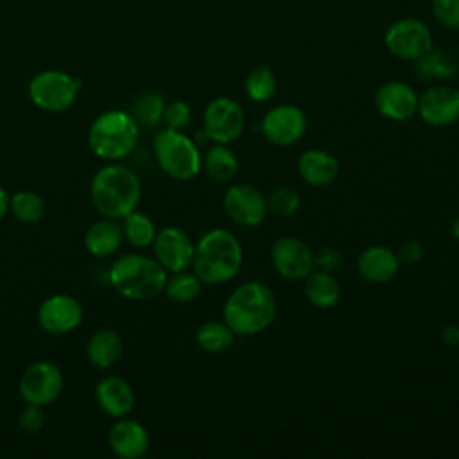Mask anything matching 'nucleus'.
<instances>
[{
	"label": "nucleus",
	"instance_id": "obj_1",
	"mask_svg": "<svg viewBox=\"0 0 459 459\" xmlns=\"http://www.w3.org/2000/svg\"><path fill=\"white\" fill-rule=\"evenodd\" d=\"M278 312L274 290L258 280L240 283L226 298L222 319L237 337H251L265 332Z\"/></svg>",
	"mask_w": 459,
	"mask_h": 459
},
{
	"label": "nucleus",
	"instance_id": "obj_2",
	"mask_svg": "<svg viewBox=\"0 0 459 459\" xmlns=\"http://www.w3.org/2000/svg\"><path fill=\"white\" fill-rule=\"evenodd\" d=\"M244 262V249L235 233L222 228L208 230L195 244L192 271L204 285L233 280Z\"/></svg>",
	"mask_w": 459,
	"mask_h": 459
},
{
	"label": "nucleus",
	"instance_id": "obj_3",
	"mask_svg": "<svg viewBox=\"0 0 459 459\" xmlns=\"http://www.w3.org/2000/svg\"><path fill=\"white\" fill-rule=\"evenodd\" d=\"M90 195L95 210L102 217L120 221L136 210L142 199V183L129 167L109 161L93 174Z\"/></svg>",
	"mask_w": 459,
	"mask_h": 459
},
{
	"label": "nucleus",
	"instance_id": "obj_4",
	"mask_svg": "<svg viewBox=\"0 0 459 459\" xmlns=\"http://www.w3.org/2000/svg\"><path fill=\"white\" fill-rule=\"evenodd\" d=\"M111 287L127 299L149 301L158 298L163 289L169 273L158 264V260L140 253H129L117 258L109 267Z\"/></svg>",
	"mask_w": 459,
	"mask_h": 459
},
{
	"label": "nucleus",
	"instance_id": "obj_5",
	"mask_svg": "<svg viewBox=\"0 0 459 459\" xmlns=\"http://www.w3.org/2000/svg\"><path fill=\"white\" fill-rule=\"evenodd\" d=\"M140 126L129 111L109 109L100 113L88 129V145L104 161H120L133 152Z\"/></svg>",
	"mask_w": 459,
	"mask_h": 459
},
{
	"label": "nucleus",
	"instance_id": "obj_6",
	"mask_svg": "<svg viewBox=\"0 0 459 459\" xmlns=\"http://www.w3.org/2000/svg\"><path fill=\"white\" fill-rule=\"evenodd\" d=\"M154 156L160 169L178 179L190 181L201 172V149L194 138L185 134L183 131H176L170 127L160 129L154 134Z\"/></svg>",
	"mask_w": 459,
	"mask_h": 459
},
{
	"label": "nucleus",
	"instance_id": "obj_7",
	"mask_svg": "<svg viewBox=\"0 0 459 459\" xmlns=\"http://www.w3.org/2000/svg\"><path fill=\"white\" fill-rule=\"evenodd\" d=\"M81 88L82 81L66 72L43 70L30 79L29 97L36 108L48 113H61L72 108Z\"/></svg>",
	"mask_w": 459,
	"mask_h": 459
},
{
	"label": "nucleus",
	"instance_id": "obj_8",
	"mask_svg": "<svg viewBox=\"0 0 459 459\" xmlns=\"http://www.w3.org/2000/svg\"><path fill=\"white\" fill-rule=\"evenodd\" d=\"M246 126L242 106L231 97H215L203 113V131L213 143L235 142Z\"/></svg>",
	"mask_w": 459,
	"mask_h": 459
},
{
	"label": "nucleus",
	"instance_id": "obj_9",
	"mask_svg": "<svg viewBox=\"0 0 459 459\" xmlns=\"http://www.w3.org/2000/svg\"><path fill=\"white\" fill-rule=\"evenodd\" d=\"M384 43L394 57L418 61L432 48V34L418 18H402L387 27Z\"/></svg>",
	"mask_w": 459,
	"mask_h": 459
},
{
	"label": "nucleus",
	"instance_id": "obj_10",
	"mask_svg": "<svg viewBox=\"0 0 459 459\" xmlns=\"http://www.w3.org/2000/svg\"><path fill=\"white\" fill-rule=\"evenodd\" d=\"M63 373L50 360L32 362L20 377L18 391L25 403L50 405L63 391Z\"/></svg>",
	"mask_w": 459,
	"mask_h": 459
},
{
	"label": "nucleus",
	"instance_id": "obj_11",
	"mask_svg": "<svg viewBox=\"0 0 459 459\" xmlns=\"http://www.w3.org/2000/svg\"><path fill=\"white\" fill-rule=\"evenodd\" d=\"M222 208L230 221L242 228L260 226L269 213L265 195L249 183L228 186L222 197Z\"/></svg>",
	"mask_w": 459,
	"mask_h": 459
},
{
	"label": "nucleus",
	"instance_id": "obj_12",
	"mask_svg": "<svg viewBox=\"0 0 459 459\" xmlns=\"http://www.w3.org/2000/svg\"><path fill=\"white\" fill-rule=\"evenodd\" d=\"M307 126V115L301 108L292 104H280L264 115L260 129L265 140L273 145L289 147L305 136Z\"/></svg>",
	"mask_w": 459,
	"mask_h": 459
},
{
	"label": "nucleus",
	"instance_id": "obj_13",
	"mask_svg": "<svg viewBox=\"0 0 459 459\" xmlns=\"http://www.w3.org/2000/svg\"><path fill=\"white\" fill-rule=\"evenodd\" d=\"M271 264L285 280H305L314 267V251L298 237H280L271 246Z\"/></svg>",
	"mask_w": 459,
	"mask_h": 459
},
{
	"label": "nucleus",
	"instance_id": "obj_14",
	"mask_svg": "<svg viewBox=\"0 0 459 459\" xmlns=\"http://www.w3.org/2000/svg\"><path fill=\"white\" fill-rule=\"evenodd\" d=\"M151 247L154 258L167 273H178L192 265L195 244L190 235L178 226H165L158 230Z\"/></svg>",
	"mask_w": 459,
	"mask_h": 459
},
{
	"label": "nucleus",
	"instance_id": "obj_15",
	"mask_svg": "<svg viewBox=\"0 0 459 459\" xmlns=\"http://www.w3.org/2000/svg\"><path fill=\"white\" fill-rule=\"evenodd\" d=\"M82 321V305L70 294H52L38 308V325L50 335H66Z\"/></svg>",
	"mask_w": 459,
	"mask_h": 459
},
{
	"label": "nucleus",
	"instance_id": "obj_16",
	"mask_svg": "<svg viewBox=\"0 0 459 459\" xmlns=\"http://www.w3.org/2000/svg\"><path fill=\"white\" fill-rule=\"evenodd\" d=\"M416 115L434 127L455 124L459 120V88L448 84L430 86L418 97Z\"/></svg>",
	"mask_w": 459,
	"mask_h": 459
},
{
	"label": "nucleus",
	"instance_id": "obj_17",
	"mask_svg": "<svg viewBox=\"0 0 459 459\" xmlns=\"http://www.w3.org/2000/svg\"><path fill=\"white\" fill-rule=\"evenodd\" d=\"M418 93L403 81H387L375 91L377 111L393 122H407L418 113Z\"/></svg>",
	"mask_w": 459,
	"mask_h": 459
},
{
	"label": "nucleus",
	"instance_id": "obj_18",
	"mask_svg": "<svg viewBox=\"0 0 459 459\" xmlns=\"http://www.w3.org/2000/svg\"><path fill=\"white\" fill-rule=\"evenodd\" d=\"M108 445L120 459H138L147 454L151 439L147 429L131 418H117L108 432Z\"/></svg>",
	"mask_w": 459,
	"mask_h": 459
},
{
	"label": "nucleus",
	"instance_id": "obj_19",
	"mask_svg": "<svg viewBox=\"0 0 459 459\" xmlns=\"http://www.w3.org/2000/svg\"><path fill=\"white\" fill-rule=\"evenodd\" d=\"M95 402L111 418H124L134 409V391L122 377H104L95 385Z\"/></svg>",
	"mask_w": 459,
	"mask_h": 459
},
{
	"label": "nucleus",
	"instance_id": "obj_20",
	"mask_svg": "<svg viewBox=\"0 0 459 459\" xmlns=\"http://www.w3.org/2000/svg\"><path fill=\"white\" fill-rule=\"evenodd\" d=\"M400 265L396 251L380 244L366 247L357 258V271L369 283H387L394 280Z\"/></svg>",
	"mask_w": 459,
	"mask_h": 459
},
{
	"label": "nucleus",
	"instance_id": "obj_21",
	"mask_svg": "<svg viewBox=\"0 0 459 459\" xmlns=\"http://www.w3.org/2000/svg\"><path fill=\"white\" fill-rule=\"evenodd\" d=\"M298 172L310 186H328L339 176L337 158L323 149H307L298 158Z\"/></svg>",
	"mask_w": 459,
	"mask_h": 459
},
{
	"label": "nucleus",
	"instance_id": "obj_22",
	"mask_svg": "<svg viewBox=\"0 0 459 459\" xmlns=\"http://www.w3.org/2000/svg\"><path fill=\"white\" fill-rule=\"evenodd\" d=\"M124 240L122 224L118 219L102 217L95 221L84 235V246L86 249L99 258H108L118 251Z\"/></svg>",
	"mask_w": 459,
	"mask_h": 459
},
{
	"label": "nucleus",
	"instance_id": "obj_23",
	"mask_svg": "<svg viewBox=\"0 0 459 459\" xmlns=\"http://www.w3.org/2000/svg\"><path fill=\"white\" fill-rule=\"evenodd\" d=\"M124 353V342L118 332L111 328H100L91 333L86 344V357L91 366L108 369L115 366Z\"/></svg>",
	"mask_w": 459,
	"mask_h": 459
},
{
	"label": "nucleus",
	"instance_id": "obj_24",
	"mask_svg": "<svg viewBox=\"0 0 459 459\" xmlns=\"http://www.w3.org/2000/svg\"><path fill=\"white\" fill-rule=\"evenodd\" d=\"M414 63V74L421 81H446L459 74V59L448 48L432 47L423 57Z\"/></svg>",
	"mask_w": 459,
	"mask_h": 459
},
{
	"label": "nucleus",
	"instance_id": "obj_25",
	"mask_svg": "<svg viewBox=\"0 0 459 459\" xmlns=\"http://www.w3.org/2000/svg\"><path fill=\"white\" fill-rule=\"evenodd\" d=\"M303 292L310 305L317 308H330L341 298V285H339V280L333 276V273L314 269L305 278Z\"/></svg>",
	"mask_w": 459,
	"mask_h": 459
},
{
	"label": "nucleus",
	"instance_id": "obj_26",
	"mask_svg": "<svg viewBox=\"0 0 459 459\" xmlns=\"http://www.w3.org/2000/svg\"><path fill=\"white\" fill-rule=\"evenodd\" d=\"M201 170L217 183H228L237 176L238 160L228 143H212L201 160Z\"/></svg>",
	"mask_w": 459,
	"mask_h": 459
},
{
	"label": "nucleus",
	"instance_id": "obj_27",
	"mask_svg": "<svg viewBox=\"0 0 459 459\" xmlns=\"http://www.w3.org/2000/svg\"><path fill=\"white\" fill-rule=\"evenodd\" d=\"M235 332L222 321H206L195 330V342L206 353H222L235 342Z\"/></svg>",
	"mask_w": 459,
	"mask_h": 459
},
{
	"label": "nucleus",
	"instance_id": "obj_28",
	"mask_svg": "<svg viewBox=\"0 0 459 459\" xmlns=\"http://www.w3.org/2000/svg\"><path fill=\"white\" fill-rule=\"evenodd\" d=\"M120 221H122L124 238L131 246H134L138 249H143V247H149L152 244L158 230H156L152 219L147 213L133 210L126 217H122Z\"/></svg>",
	"mask_w": 459,
	"mask_h": 459
},
{
	"label": "nucleus",
	"instance_id": "obj_29",
	"mask_svg": "<svg viewBox=\"0 0 459 459\" xmlns=\"http://www.w3.org/2000/svg\"><path fill=\"white\" fill-rule=\"evenodd\" d=\"M203 285L204 283L199 280V276L194 271L183 269L167 276L163 292L174 303H190L201 294Z\"/></svg>",
	"mask_w": 459,
	"mask_h": 459
},
{
	"label": "nucleus",
	"instance_id": "obj_30",
	"mask_svg": "<svg viewBox=\"0 0 459 459\" xmlns=\"http://www.w3.org/2000/svg\"><path fill=\"white\" fill-rule=\"evenodd\" d=\"M165 99L158 91H145L138 95L133 102L131 115L136 120L138 126L143 127H158L163 122V111H165Z\"/></svg>",
	"mask_w": 459,
	"mask_h": 459
},
{
	"label": "nucleus",
	"instance_id": "obj_31",
	"mask_svg": "<svg viewBox=\"0 0 459 459\" xmlns=\"http://www.w3.org/2000/svg\"><path fill=\"white\" fill-rule=\"evenodd\" d=\"M9 212L25 224H34L45 215V201L39 194L30 190H20L9 195Z\"/></svg>",
	"mask_w": 459,
	"mask_h": 459
},
{
	"label": "nucleus",
	"instance_id": "obj_32",
	"mask_svg": "<svg viewBox=\"0 0 459 459\" xmlns=\"http://www.w3.org/2000/svg\"><path fill=\"white\" fill-rule=\"evenodd\" d=\"M244 90H246V95L253 102L269 100L276 91V75H274V72L265 65L255 66L246 77Z\"/></svg>",
	"mask_w": 459,
	"mask_h": 459
},
{
	"label": "nucleus",
	"instance_id": "obj_33",
	"mask_svg": "<svg viewBox=\"0 0 459 459\" xmlns=\"http://www.w3.org/2000/svg\"><path fill=\"white\" fill-rule=\"evenodd\" d=\"M265 199L267 210L278 217H292L299 210V194L290 186H278Z\"/></svg>",
	"mask_w": 459,
	"mask_h": 459
},
{
	"label": "nucleus",
	"instance_id": "obj_34",
	"mask_svg": "<svg viewBox=\"0 0 459 459\" xmlns=\"http://www.w3.org/2000/svg\"><path fill=\"white\" fill-rule=\"evenodd\" d=\"M192 120V109L185 100H172L167 102L163 111V124L165 127L183 131L190 126Z\"/></svg>",
	"mask_w": 459,
	"mask_h": 459
},
{
	"label": "nucleus",
	"instance_id": "obj_35",
	"mask_svg": "<svg viewBox=\"0 0 459 459\" xmlns=\"http://www.w3.org/2000/svg\"><path fill=\"white\" fill-rule=\"evenodd\" d=\"M436 20L454 30H459V0H432Z\"/></svg>",
	"mask_w": 459,
	"mask_h": 459
},
{
	"label": "nucleus",
	"instance_id": "obj_36",
	"mask_svg": "<svg viewBox=\"0 0 459 459\" xmlns=\"http://www.w3.org/2000/svg\"><path fill=\"white\" fill-rule=\"evenodd\" d=\"M39 405L25 403V409L18 416V427L23 434H38L45 425V414Z\"/></svg>",
	"mask_w": 459,
	"mask_h": 459
},
{
	"label": "nucleus",
	"instance_id": "obj_37",
	"mask_svg": "<svg viewBox=\"0 0 459 459\" xmlns=\"http://www.w3.org/2000/svg\"><path fill=\"white\" fill-rule=\"evenodd\" d=\"M342 264V255L335 247H321L317 253H314V267L321 271L333 273Z\"/></svg>",
	"mask_w": 459,
	"mask_h": 459
},
{
	"label": "nucleus",
	"instance_id": "obj_38",
	"mask_svg": "<svg viewBox=\"0 0 459 459\" xmlns=\"http://www.w3.org/2000/svg\"><path fill=\"white\" fill-rule=\"evenodd\" d=\"M396 255H398L400 264L414 265V264H418L423 258V247H421V244L418 240H407V242H403L398 247Z\"/></svg>",
	"mask_w": 459,
	"mask_h": 459
},
{
	"label": "nucleus",
	"instance_id": "obj_39",
	"mask_svg": "<svg viewBox=\"0 0 459 459\" xmlns=\"http://www.w3.org/2000/svg\"><path fill=\"white\" fill-rule=\"evenodd\" d=\"M441 341L448 348H459V326L457 325H446L441 332Z\"/></svg>",
	"mask_w": 459,
	"mask_h": 459
},
{
	"label": "nucleus",
	"instance_id": "obj_40",
	"mask_svg": "<svg viewBox=\"0 0 459 459\" xmlns=\"http://www.w3.org/2000/svg\"><path fill=\"white\" fill-rule=\"evenodd\" d=\"M9 212V194L0 186V221L5 217Z\"/></svg>",
	"mask_w": 459,
	"mask_h": 459
},
{
	"label": "nucleus",
	"instance_id": "obj_41",
	"mask_svg": "<svg viewBox=\"0 0 459 459\" xmlns=\"http://www.w3.org/2000/svg\"><path fill=\"white\" fill-rule=\"evenodd\" d=\"M450 233H452V237L459 242V217L454 219V222H452V226H450Z\"/></svg>",
	"mask_w": 459,
	"mask_h": 459
}]
</instances>
